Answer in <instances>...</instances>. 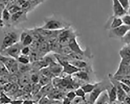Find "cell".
I'll list each match as a JSON object with an SVG mask.
<instances>
[{
	"instance_id": "cell-1",
	"label": "cell",
	"mask_w": 130,
	"mask_h": 104,
	"mask_svg": "<svg viewBox=\"0 0 130 104\" xmlns=\"http://www.w3.org/2000/svg\"><path fill=\"white\" fill-rule=\"evenodd\" d=\"M70 26V24L63 19L51 18L46 19L43 26L40 27L51 31H60L69 28Z\"/></svg>"
},
{
	"instance_id": "cell-2",
	"label": "cell",
	"mask_w": 130,
	"mask_h": 104,
	"mask_svg": "<svg viewBox=\"0 0 130 104\" xmlns=\"http://www.w3.org/2000/svg\"><path fill=\"white\" fill-rule=\"evenodd\" d=\"M23 47V46L20 42H18L7 49L1 52V55L10 57L17 60L21 55V52Z\"/></svg>"
},
{
	"instance_id": "cell-3",
	"label": "cell",
	"mask_w": 130,
	"mask_h": 104,
	"mask_svg": "<svg viewBox=\"0 0 130 104\" xmlns=\"http://www.w3.org/2000/svg\"><path fill=\"white\" fill-rule=\"evenodd\" d=\"M18 36L16 33L13 32H9L5 34L1 47V52L17 43Z\"/></svg>"
},
{
	"instance_id": "cell-4",
	"label": "cell",
	"mask_w": 130,
	"mask_h": 104,
	"mask_svg": "<svg viewBox=\"0 0 130 104\" xmlns=\"http://www.w3.org/2000/svg\"><path fill=\"white\" fill-rule=\"evenodd\" d=\"M107 88L101 86V83H99V85L91 92L89 96V104H95L98 98L104 92L106 91Z\"/></svg>"
},
{
	"instance_id": "cell-5",
	"label": "cell",
	"mask_w": 130,
	"mask_h": 104,
	"mask_svg": "<svg viewBox=\"0 0 130 104\" xmlns=\"http://www.w3.org/2000/svg\"><path fill=\"white\" fill-rule=\"evenodd\" d=\"M130 30V27L123 24L114 29H111L110 35L111 37L122 38Z\"/></svg>"
},
{
	"instance_id": "cell-6",
	"label": "cell",
	"mask_w": 130,
	"mask_h": 104,
	"mask_svg": "<svg viewBox=\"0 0 130 104\" xmlns=\"http://www.w3.org/2000/svg\"><path fill=\"white\" fill-rule=\"evenodd\" d=\"M112 10L113 16L122 18L127 14V11L123 8L119 1H112Z\"/></svg>"
},
{
	"instance_id": "cell-7",
	"label": "cell",
	"mask_w": 130,
	"mask_h": 104,
	"mask_svg": "<svg viewBox=\"0 0 130 104\" xmlns=\"http://www.w3.org/2000/svg\"><path fill=\"white\" fill-rule=\"evenodd\" d=\"M27 13L21 10L12 14L11 22L13 24H17L27 20Z\"/></svg>"
},
{
	"instance_id": "cell-8",
	"label": "cell",
	"mask_w": 130,
	"mask_h": 104,
	"mask_svg": "<svg viewBox=\"0 0 130 104\" xmlns=\"http://www.w3.org/2000/svg\"><path fill=\"white\" fill-rule=\"evenodd\" d=\"M48 68L54 77L59 76L63 73V67L58 63L53 61L48 66Z\"/></svg>"
},
{
	"instance_id": "cell-9",
	"label": "cell",
	"mask_w": 130,
	"mask_h": 104,
	"mask_svg": "<svg viewBox=\"0 0 130 104\" xmlns=\"http://www.w3.org/2000/svg\"><path fill=\"white\" fill-rule=\"evenodd\" d=\"M111 81L112 84L115 86L117 89V101L119 102H123L126 97L128 96L127 94L123 90L120 86L119 81H118L117 80H116V81L112 80Z\"/></svg>"
},
{
	"instance_id": "cell-10",
	"label": "cell",
	"mask_w": 130,
	"mask_h": 104,
	"mask_svg": "<svg viewBox=\"0 0 130 104\" xmlns=\"http://www.w3.org/2000/svg\"><path fill=\"white\" fill-rule=\"evenodd\" d=\"M17 84L20 89H22L29 84H31L30 81V72L20 75Z\"/></svg>"
},
{
	"instance_id": "cell-11",
	"label": "cell",
	"mask_w": 130,
	"mask_h": 104,
	"mask_svg": "<svg viewBox=\"0 0 130 104\" xmlns=\"http://www.w3.org/2000/svg\"><path fill=\"white\" fill-rule=\"evenodd\" d=\"M33 40L32 37L25 30L22 33L20 36V42L23 47H29L32 43Z\"/></svg>"
},
{
	"instance_id": "cell-12",
	"label": "cell",
	"mask_w": 130,
	"mask_h": 104,
	"mask_svg": "<svg viewBox=\"0 0 130 104\" xmlns=\"http://www.w3.org/2000/svg\"><path fill=\"white\" fill-rule=\"evenodd\" d=\"M106 91L108 94L109 102L110 104L117 101V92L115 86L112 84L111 86L107 87Z\"/></svg>"
},
{
	"instance_id": "cell-13",
	"label": "cell",
	"mask_w": 130,
	"mask_h": 104,
	"mask_svg": "<svg viewBox=\"0 0 130 104\" xmlns=\"http://www.w3.org/2000/svg\"><path fill=\"white\" fill-rule=\"evenodd\" d=\"M76 37H74L71 39L69 44V46L70 47L73 52L84 55L85 51L83 50L80 47L79 45L77 42Z\"/></svg>"
},
{
	"instance_id": "cell-14",
	"label": "cell",
	"mask_w": 130,
	"mask_h": 104,
	"mask_svg": "<svg viewBox=\"0 0 130 104\" xmlns=\"http://www.w3.org/2000/svg\"><path fill=\"white\" fill-rule=\"evenodd\" d=\"M50 52V45L47 42H43L40 43L39 50L38 52L40 59L45 57Z\"/></svg>"
},
{
	"instance_id": "cell-15",
	"label": "cell",
	"mask_w": 130,
	"mask_h": 104,
	"mask_svg": "<svg viewBox=\"0 0 130 104\" xmlns=\"http://www.w3.org/2000/svg\"><path fill=\"white\" fill-rule=\"evenodd\" d=\"M0 60H1V63H2L5 66V67L7 68L8 71L10 70L13 65L17 61L16 60L12 58L4 56L1 55V57H0Z\"/></svg>"
},
{
	"instance_id": "cell-16",
	"label": "cell",
	"mask_w": 130,
	"mask_h": 104,
	"mask_svg": "<svg viewBox=\"0 0 130 104\" xmlns=\"http://www.w3.org/2000/svg\"><path fill=\"white\" fill-rule=\"evenodd\" d=\"M53 55L58 63L60 64L63 67L67 65V64H69L71 59L69 56H64L58 53H54Z\"/></svg>"
},
{
	"instance_id": "cell-17",
	"label": "cell",
	"mask_w": 130,
	"mask_h": 104,
	"mask_svg": "<svg viewBox=\"0 0 130 104\" xmlns=\"http://www.w3.org/2000/svg\"><path fill=\"white\" fill-rule=\"evenodd\" d=\"M80 70V69L75 67L70 64H67L63 67V73L66 74L68 75H72Z\"/></svg>"
},
{
	"instance_id": "cell-18",
	"label": "cell",
	"mask_w": 130,
	"mask_h": 104,
	"mask_svg": "<svg viewBox=\"0 0 130 104\" xmlns=\"http://www.w3.org/2000/svg\"><path fill=\"white\" fill-rule=\"evenodd\" d=\"M73 76L76 78L83 81H88L90 80L87 71L83 69H81L76 73L74 74Z\"/></svg>"
},
{
	"instance_id": "cell-19",
	"label": "cell",
	"mask_w": 130,
	"mask_h": 104,
	"mask_svg": "<svg viewBox=\"0 0 130 104\" xmlns=\"http://www.w3.org/2000/svg\"><path fill=\"white\" fill-rule=\"evenodd\" d=\"M55 88L52 83H51L48 85L42 87L41 90L40 92H41V94H42L43 96H48L53 91Z\"/></svg>"
},
{
	"instance_id": "cell-20",
	"label": "cell",
	"mask_w": 130,
	"mask_h": 104,
	"mask_svg": "<svg viewBox=\"0 0 130 104\" xmlns=\"http://www.w3.org/2000/svg\"><path fill=\"white\" fill-rule=\"evenodd\" d=\"M11 14L9 13L7 8L4 9L2 13L1 14V20L4 23V25L6 24H9L11 22Z\"/></svg>"
},
{
	"instance_id": "cell-21",
	"label": "cell",
	"mask_w": 130,
	"mask_h": 104,
	"mask_svg": "<svg viewBox=\"0 0 130 104\" xmlns=\"http://www.w3.org/2000/svg\"><path fill=\"white\" fill-rule=\"evenodd\" d=\"M69 63L80 70L85 68L87 66V63L84 60H76L71 59Z\"/></svg>"
},
{
	"instance_id": "cell-22",
	"label": "cell",
	"mask_w": 130,
	"mask_h": 104,
	"mask_svg": "<svg viewBox=\"0 0 130 104\" xmlns=\"http://www.w3.org/2000/svg\"><path fill=\"white\" fill-rule=\"evenodd\" d=\"M123 24L122 18L113 16L110 25V30L116 29Z\"/></svg>"
},
{
	"instance_id": "cell-23",
	"label": "cell",
	"mask_w": 130,
	"mask_h": 104,
	"mask_svg": "<svg viewBox=\"0 0 130 104\" xmlns=\"http://www.w3.org/2000/svg\"><path fill=\"white\" fill-rule=\"evenodd\" d=\"M31 70L32 66L31 64H23L19 63V75L22 74L30 72Z\"/></svg>"
},
{
	"instance_id": "cell-24",
	"label": "cell",
	"mask_w": 130,
	"mask_h": 104,
	"mask_svg": "<svg viewBox=\"0 0 130 104\" xmlns=\"http://www.w3.org/2000/svg\"><path fill=\"white\" fill-rule=\"evenodd\" d=\"M99 83L95 84H86L83 85L81 87L86 94H90L94 90V89L99 85Z\"/></svg>"
},
{
	"instance_id": "cell-25",
	"label": "cell",
	"mask_w": 130,
	"mask_h": 104,
	"mask_svg": "<svg viewBox=\"0 0 130 104\" xmlns=\"http://www.w3.org/2000/svg\"><path fill=\"white\" fill-rule=\"evenodd\" d=\"M73 52L69 46H61L59 49V52L58 54H61L64 56H69Z\"/></svg>"
},
{
	"instance_id": "cell-26",
	"label": "cell",
	"mask_w": 130,
	"mask_h": 104,
	"mask_svg": "<svg viewBox=\"0 0 130 104\" xmlns=\"http://www.w3.org/2000/svg\"><path fill=\"white\" fill-rule=\"evenodd\" d=\"M52 80L48 77L44 76L43 75H41L40 73V80L39 84L42 86V87L48 84L52 83Z\"/></svg>"
},
{
	"instance_id": "cell-27",
	"label": "cell",
	"mask_w": 130,
	"mask_h": 104,
	"mask_svg": "<svg viewBox=\"0 0 130 104\" xmlns=\"http://www.w3.org/2000/svg\"><path fill=\"white\" fill-rule=\"evenodd\" d=\"M12 101L11 99L6 93L3 92H1L0 96V103L1 104L10 103Z\"/></svg>"
},
{
	"instance_id": "cell-28",
	"label": "cell",
	"mask_w": 130,
	"mask_h": 104,
	"mask_svg": "<svg viewBox=\"0 0 130 104\" xmlns=\"http://www.w3.org/2000/svg\"><path fill=\"white\" fill-rule=\"evenodd\" d=\"M40 73L41 74V75H43L44 76L48 77L52 80H53V79L55 77L53 75V74L51 72L48 68V66L42 69L41 70H40Z\"/></svg>"
},
{
	"instance_id": "cell-29",
	"label": "cell",
	"mask_w": 130,
	"mask_h": 104,
	"mask_svg": "<svg viewBox=\"0 0 130 104\" xmlns=\"http://www.w3.org/2000/svg\"><path fill=\"white\" fill-rule=\"evenodd\" d=\"M19 63L23 64H30L29 57L28 56L21 55L17 60ZM31 64V63H30Z\"/></svg>"
},
{
	"instance_id": "cell-30",
	"label": "cell",
	"mask_w": 130,
	"mask_h": 104,
	"mask_svg": "<svg viewBox=\"0 0 130 104\" xmlns=\"http://www.w3.org/2000/svg\"><path fill=\"white\" fill-rule=\"evenodd\" d=\"M32 92L31 95H35L40 91L42 86L40 85L39 83L37 84H32Z\"/></svg>"
},
{
	"instance_id": "cell-31",
	"label": "cell",
	"mask_w": 130,
	"mask_h": 104,
	"mask_svg": "<svg viewBox=\"0 0 130 104\" xmlns=\"http://www.w3.org/2000/svg\"><path fill=\"white\" fill-rule=\"evenodd\" d=\"M6 8L8 9V10L11 15L22 10L21 8L17 5L15 4Z\"/></svg>"
},
{
	"instance_id": "cell-32",
	"label": "cell",
	"mask_w": 130,
	"mask_h": 104,
	"mask_svg": "<svg viewBox=\"0 0 130 104\" xmlns=\"http://www.w3.org/2000/svg\"><path fill=\"white\" fill-rule=\"evenodd\" d=\"M20 89V87L18 84H13V86L10 91L6 94L9 97H10L12 96L14 94H15Z\"/></svg>"
},
{
	"instance_id": "cell-33",
	"label": "cell",
	"mask_w": 130,
	"mask_h": 104,
	"mask_svg": "<svg viewBox=\"0 0 130 104\" xmlns=\"http://www.w3.org/2000/svg\"><path fill=\"white\" fill-rule=\"evenodd\" d=\"M75 94H76V96L77 97L82 98L84 100L85 99V96L86 94L81 87H79L76 89L75 91Z\"/></svg>"
},
{
	"instance_id": "cell-34",
	"label": "cell",
	"mask_w": 130,
	"mask_h": 104,
	"mask_svg": "<svg viewBox=\"0 0 130 104\" xmlns=\"http://www.w3.org/2000/svg\"><path fill=\"white\" fill-rule=\"evenodd\" d=\"M40 45V43L39 41L34 40L29 47L30 48L31 51L38 52L39 50Z\"/></svg>"
},
{
	"instance_id": "cell-35",
	"label": "cell",
	"mask_w": 130,
	"mask_h": 104,
	"mask_svg": "<svg viewBox=\"0 0 130 104\" xmlns=\"http://www.w3.org/2000/svg\"><path fill=\"white\" fill-rule=\"evenodd\" d=\"M52 103L51 99L47 96L43 97L38 102V104H52Z\"/></svg>"
},
{
	"instance_id": "cell-36",
	"label": "cell",
	"mask_w": 130,
	"mask_h": 104,
	"mask_svg": "<svg viewBox=\"0 0 130 104\" xmlns=\"http://www.w3.org/2000/svg\"><path fill=\"white\" fill-rule=\"evenodd\" d=\"M124 9L127 13L129 9L130 6V1L128 0H120L119 1Z\"/></svg>"
},
{
	"instance_id": "cell-37",
	"label": "cell",
	"mask_w": 130,
	"mask_h": 104,
	"mask_svg": "<svg viewBox=\"0 0 130 104\" xmlns=\"http://www.w3.org/2000/svg\"><path fill=\"white\" fill-rule=\"evenodd\" d=\"M1 76L5 75H9V72L7 68L2 63H1Z\"/></svg>"
},
{
	"instance_id": "cell-38",
	"label": "cell",
	"mask_w": 130,
	"mask_h": 104,
	"mask_svg": "<svg viewBox=\"0 0 130 104\" xmlns=\"http://www.w3.org/2000/svg\"><path fill=\"white\" fill-rule=\"evenodd\" d=\"M123 24L125 25L130 27V15L127 14L122 17Z\"/></svg>"
},
{
	"instance_id": "cell-39",
	"label": "cell",
	"mask_w": 130,
	"mask_h": 104,
	"mask_svg": "<svg viewBox=\"0 0 130 104\" xmlns=\"http://www.w3.org/2000/svg\"><path fill=\"white\" fill-rule=\"evenodd\" d=\"M121 39L123 43L130 45V30Z\"/></svg>"
},
{
	"instance_id": "cell-40",
	"label": "cell",
	"mask_w": 130,
	"mask_h": 104,
	"mask_svg": "<svg viewBox=\"0 0 130 104\" xmlns=\"http://www.w3.org/2000/svg\"><path fill=\"white\" fill-rule=\"evenodd\" d=\"M66 97L69 99L70 101L72 102L77 97V96H76L75 91H71L68 92L67 95H66Z\"/></svg>"
},
{
	"instance_id": "cell-41",
	"label": "cell",
	"mask_w": 130,
	"mask_h": 104,
	"mask_svg": "<svg viewBox=\"0 0 130 104\" xmlns=\"http://www.w3.org/2000/svg\"><path fill=\"white\" fill-rule=\"evenodd\" d=\"M31 50L29 47H25L22 48L21 50V55L29 56Z\"/></svg>"
},
{
	"instance_id": "cell-42",
	"label": "cell",
	"mask_w": 130,
	"mask_h": 104,
	"mask_svg": "<svg viewBox=\"0 0 130 104\" xmlns=\"http://www.w3.org/2000/svg\"><path fill=\"white\" fill-rule=\"evenodd\" d=\"M32 88V84H30L27 85L21 89L25 94H31Z\"/></svg>"
},
{
	"instance_id": "cell-43",
	"label": "cell",
	"mask_w": 130,
	"mask_h": 104,
	"mask_svg": "<svg viewBox=\"0 0 130 104\" xmlns=\"http://www.w3.org/2000/svg\"><path fill=\"white\" fill-rule=\"evenodd\" d=\"M120 86L123 90L127 94L130 92V87L127 85L126 84H124L121 81H119Z\"/></svg>"
},
{
	"instance_id": "cell-44",
	"label": "cell",
	"mask_w": 130,
	"mask_h": 104,
	"mask_svg": "<svg viewBox=\"0 0 130 104\" xmlns=\"http://www.w3.org/2000/svg\"><path fill=\"white\" fill-rule=\"evenodd\" d=\"M23 101L20 99H14L12 100L10 102L11 104H22Z\"/></svg>"
},
{
	"instance_id": "cell-45",
	"label": "cell",
	"mask_w": 130,
	"mask_h": 104,
	"mask_svg": "<svg viewBox=\"0 0 130 104\" xmlns=\"http://www.w3.org/2000/svg\"><path fill=\"white\" fill-rule=\"evenodd\" d=\"M123 102L125 104H130V96L128 95Z\"/></svg>"
},
{
	"instance_id": "cell-46",
	"label": "cell",
	"mask_w": 130,
	"mask_h": 104,
	"mask_svg": "<svg viewBox=\"0 0 130 104\" xmlns=\"http://www.w3.org/2000/svg\"><path fill=\"white\" fill-rule=\"evenodd\" d=\"M35 102L32 100H25L23 101L22 104H34Z\"/></svg>"
},
{
	"instance_id": "cell-47",
	"label": "cell",
	"mask_w": 130,
	"mask_h": 104,
	"mask_svg": "<svg viewBox=\"0 0 130 104\" xmlns=\"http://www.w3.org/2000/svg\"><path fill=\"white\" fill-rule=\"evenodd\" d=\"M71 101L69 100L67 97H65L64 98L63 101V104H70Z\"/></svg>"
},
{
	"instance_id": "cell-48",
	"label": "cell",
	"mask_w": 130,
	"mask_h": 104,
	"mask_svg": "<svg viewBox=\"0 0 130 104\" xmlns=\"http://www.w3.org/2000/svg\"><path fill=\"white\" fill-rule=\"evenodd\" d=\"M127 14L130 15V7H129V9H128V11Z\"/></svg>"
},
{
	"instance_id": "cell-49",
	"label": "cell",
	"mask_w": 130,
	"mask_h": 104,
	"mask_svg": "<svg viewBox=\"0 0 130 104\" xmlns=\"http://www.w3.org/2000/svg\"><path fill=\"white\" fill-rule=\"evenodd\" d=\"M119 104H125L123 102H119Z\"/></svg>"
},
{
	"instance_id": "cell-50",
	"label": "cell",
	"mask_w": 130,
	"mask_h": 104,
	"mask_svg": "<svg viewBox=\"0 0 130 104\" xmlns=\"http://www.w3.org/2000/svg\"><path fill=\"white\" fill-rule=\"evenodd\" d=\"M104 104H110L109 102H105V103H104Z\"/></svg>"
},
{
	"instance_id": "cell-51",
	"label": "cell",
	"mask_w": 130,
	"mask_h": 104,
	"mask_svg": "<svg viewBox=\"0 0 130 104\" xmlns=\"http://www.w3.org/2000/svg\"><path fill=\"white\" fill-rule=\"evenodd\" d=\"M111 104H118V103H117V102H113V103H111Z\"/></svg>"
},
{
	"instance_id": "cell-52",
	"label": "cell",
	"mask_w": 130,
	"mask_h": 104,
	"mask_svg": "<svg viewBox=\"0 0 130 104\" xmlns=\"http://www.w3.org/2000/svg\"><path fill=\"white\" fill-rule=\"evenodd\" d=\"M34 104H38L37 103H34Z\"/></svg>"
},
{
	"instance_id": "cell-53",
	"label": "cell",
	"mask_w": 130,
	"mask_h": 104,
	"mask_svg": "<svg viewBox=\"0 0 130 104\" xmlns=\"http://www.w3.org/2000/svg\"><path fill=\"white\" fill-rule=\"evenodd\" d=\"M11 104L10 103H8V104Z\"/></svg>"
}]
</instances>
